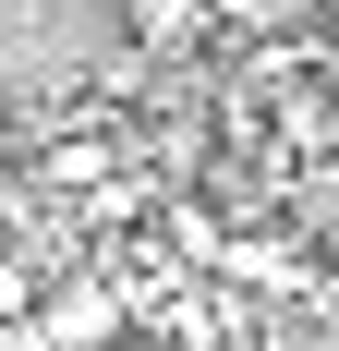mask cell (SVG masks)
I'll use <instances>...</instances> for the list:
<instances>
[{
	"mask_svg": "<svg viewBox=\"0 0 339 351\" xmlns=\"http://www.w3.org/2000/svg\"><path fill=\"white\" fill-rule=\"evenodd\" d=\"M121 25H134V49L182 61V49H206V36H218V0H121Z\"/></svg>",
	"mask_w": 339,
	"mask_h": 351,
	"instance_id": "obj_1",
	"label": "cell"
}]
</instances>
